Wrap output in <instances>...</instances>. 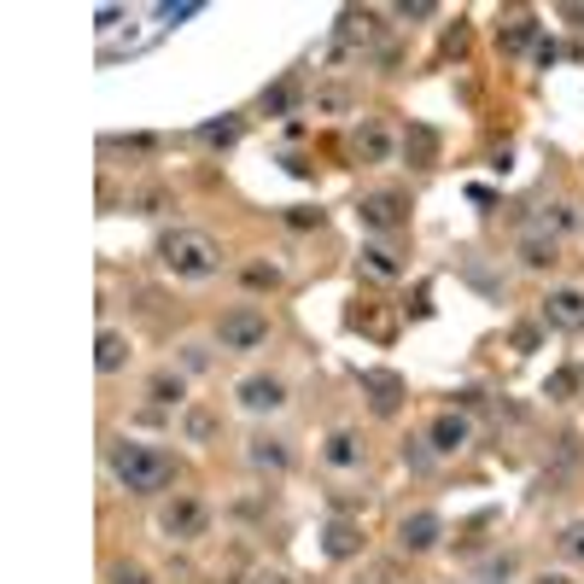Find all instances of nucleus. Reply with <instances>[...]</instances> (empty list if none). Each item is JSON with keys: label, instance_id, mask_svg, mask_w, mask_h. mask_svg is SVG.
Returning <instances> with one entry per match:
<instances>
[{"label": "nucleus", "instance_id": "obj_7", "mask_svg": "<svg viewBox=\"0 0 584 584\" xmlns=\"http://www.w3.org/2000/svg\"><path fill=\"white\" fill-rule=\"evenodd\" d=\"M538 327L550 333H584V286H550L538 304Z\"/></svg>", "mask_w": 584, "mask_h": 584}, {"label": "nucleus", "instance_id": "obj_30", "mask_svg": "<svg viewBox=\"0 0 584 584\" xmlns=\"http://www.w3.org/2000/svg\"><path fill=\"white\" fill-rule=\"evenodd\" d=\"M292 106V82H275V88H263V112L269 117H281Z\"/></svg>", "mask_w": 584, "mask_h": 584}, {"label": "nucleus", "instance_id": "obj_28", "mask_svg": "<svg viewBox=\"0 0 584 584\" xmlns=\"http://www.w3.org/2000/svg\"><path fill=\"white\" fill-rule=\"evenodd\" d=\"M514 578V555H491L486 567L473 573V584H509Z\"/></svg>", "mask_w": 584, "mask_h": 584}, {"label": "nucleus", "instance_id": "obj_16", "mask_svg": "<svg viewBox=\"0 0 584 584\" xmlns=\"http://www.w3.org/2000/svg\"><path fill=\"white\" fill-rule=\"evenodd\" d=\"M351 153H357L363 164H386L392 158V129H386L380 117H363L357 135H351Z\"/></svg>", "mask_w": 584, "mask_h": 584}, {"label": "nucleus", "instance_id": "obj_3", "mask_svg": "<svg viewBox=\"0 0 584 584\" xmlns=\"http://www.w3.org/2000/svg\"><path fill=\"white\" fill-rule=\"evenodd\" d=\"M269 310L263 304H234V310H222L217 316V351H228V357H252V351H263L269 345Z\"/></svg>", "mask_w": 584, "mask_h": 584}, {"label": "nucleus", "instance_id": "obj_6", "mask_svg": "<svg viewBox=\"0 0 584 584\" xmlns=\"http://www.w3.org/2000/svg\"><path fill=\"white\" fill-rule=\"evenodd\" d=\"M357 217L368 234H392V228L409 222V194H398V187H374V194L357 199Z\"/></svg>", "mask_w": 584, "mask_h": 584}, {"label": "nucleus", "instance_id": "obj_27", "mask_svg": "<svg viewBox=\"0 0 584 584\" xmlns=\"http://www.w3.org/2000/svg\"><path fill=\"white\" fill-rule=\"evenodd\" d=\"M538 228H544V234H573V228H578V211H573V205H550V211H544V222H538Z\"/></svg>", "mask_w": 584, "mask_h": 584}, {"label": "nucleus", "instance_id": "obj_25", "mask_svg": "<svg viewBox=\"0 0 584 584\" xmlns=\"http://www.w3.org/2000/svg\"><path fill=\"white\" fill-rule=\"evenodd\" d=\"M106 584H153V567H146V561H129V555H117L112 567H106Z\"/></svg>", "mask_w": 584, "mask_h": 584}, {"label": "nucleus", "instance_id": "obj_41", "mask_svg": "<svg viewBox=\"0 0 584 584\" xmlns=\"http://www.w3.org/2000/svg\"><path fill=\"white\" fill-rule=\"evenodd\" d=\"M561 18H578V24H584V7H561Z\"/></svg>", "mask_w": 584, "mask_h": 584}, {"label": "nucleus", "instance_id": "obj_26", "mask_svg": "<svg viewBox=\"0 0 584 584\" xmlns=\"http://www.w3.org/2000/svg\"><path fill=\"white\" fill-rule=\"evenodd\" d=\"M404 153H409V164H432L438 158V135L432 129H409L404 135Z\"/></svg>", "mask_w": 584, "mask_h": 584}, {"label": "nucleus", "instance_id": "obj_39", "mask_svg": "<svg viewBox=\"0 0 584 584\" xmlns=\"http://www.w3.org/2000/svg\"><path fill=\"white\" fill-rule=\"evenodd\" d=\"M252 584H292V573H281V567H263V573H252Z\"/></svg>", "mask_w": 584, "mask_h": 584}, {"label": "nucleus", "instance_id": "obj_36", "mask_svg": "<svg viewBox=\"0 0 584 584\" xmlns=\"http://www.w3.org/2000/svg\"><path fill=\"white\" fill-rule=\"evenodd\" d=\"M194 12H199V0H181V7H158L164 24H176V18H194Z\"/></svg>", "mask_w": 584, "mask_h": 584}, {"label": "nucleus", "instance_id": "obj_18", "mask_svg": "<svg viewBox=\"0 0 584 584\" xmlns=\"http://www.w3.org/2000/svg\"><path fill=\"white\" fill-rule=\"evenodd\" d=\"M357 269H363V275H374V281H398V275H404L398 252H392V246H380V240H363V252H357Z\"/></svg>", "mask_w": 584, "mask_h": 584}, {"label": "nucleus", "instance_id": "obj_35", "mask_svg": "<svg viewBox=\"0 0 584 584\" xmlns=\"http://www.w3.org/2000/svg\"><path fill=\"white\" fill-rule=\"evenodd\" d=\"M526 584H578V578H573V567H544V573H532Z\"/></svg>", "mask_w": 584, "mask_h": 584}, {"label": "nucleus", "instance_id": "obj_20", "mask_svg": "<svg viewBox=\"0 0 584 584\" xmlns=\"http://www.w3.org/2000/svg\"><path fill=\"white\" fill-rule=\"evenodd\" d=\"M532 41H538V18L532 12H514L509 24L497 30V48H503V53H526Z\"/></svg>", "mask_w": 584, "mask_h": 584}, {"label": "nucleus", "instance_id": "obj_10", "mask_svg": "<svg viewBox=\"0 0 584 584\" xmlns=\"http://www.w3.org/2000/svg\"><path fill=\"white\" fill-rule=\"evenodd\" d=\"M473 445V421L462 409H438L432 421H427V450L445 462V456H456V450H468Z\"/></svg>", "mask_w": 584, "mask_h": 584}, {"label": "nucleus", "instance_id": "obj_38", "mask_svg": "<svg viewBox=\"0 0 584 584\" xmlns=\"http://www.w3.org/2000/svg\"><path fill=\"white\" fill-rule=\"evenodd\" d=\"M292 228H322V211H286Z\"/></svg>", "mask_w": 584, "mask_h": 584}, {"label": "nucleus", "instance_id": "obj_24", "mask_svg": "<svg viewBox=\"0 0 584 584\" xmlns=\"http://www.w3.org/2000/svg\"><path fill=\"white\" fill-rule=\"evenodd\" d=\"M240 281L252 286V292H275V286H281L286 275H281V263H263V258H252V263L240 269Z\"/></svg>", "mask_w": 584, "mask_h": 584}, {"label": "nucleus", "instance_id": "obj_21", "mask_svg": "<svg viewBox=\"0 0 584 584\" xmlns=\"http://www.w3.org/2000/svg\"><path fill=\"white\" fill-rule=\"evenodd\" d=\"M217 415L211 409H205V404H187L181 409V432H187V445H211V438H217Z\"/></svg>", "mask_w": 584, "mask_h": 584}, {"label": "nucleus", "instance_id": "obj_9", "mask_svg": "<svg viewBox=\"0 0 584 584\" xmlns=\"http://www.w3.org/2000/svg\"><path fill=\"white\" fill-rule=\"evenodd\" d=\"M246 468H252V473H263V479H281V473L292 468V445H286L281 432L258 427L252 438H246Z\"/></svg>", "mask_w": 584, "mask_h": 584}, {"label": "nucleus", "instance_id": "obj_11", "mask_svg": "<svg viewBox=\"0 0 584 584\" xmlns=\"http://www.w3.org/2000/svg\"><path fill=\"white\" fill-rule=\"evenodd\" d=\"M357 386H363V398L380 421H392V415L404 409V380L392 368H357Z\"/></svg>", "mask_w": 584, "mask_h": 584}, {"label": "nucleus", "instance_id": "obj_17", "mask_svg": "<svg viewBox=\"0 0 584 584\" xmlns=\"http://www.w3.org/2000/svg\"><path fill=\"white\" fill-rule=\"evenodd\" d=\"M135 357V345H129V333H117V327H100V340H94V368L100 374H123Z\"/></svg>", "mask_w": 584, "mask_h": 584}, {"label": "nucleus", "instance_id": "obj_2", "mask_svg": "<svg viewBox=\"0 0 584 584\" xmlns=\"http://www.w3.org/2000/svg\"><path fill=\"white\" fill-rule=\"evenodd\" d=\"M158 263L170 281H211L222 269V246L205 228H164L158 234Z\"/></svg>", "mask_w": 584, "mask_h": 584}, {"label": "nucleus", "instance_id": "obj_1", "mask_svg": "<svg viewBox=\"0 0 584 584\" xmlns=\"http://www.w3.org/2000/svg\"><path fill=\"white\" fill-rule=\"evenodd\" d=\"M106 473H112V486L129 491V497H164L176 486V456L164 445L123 438V445H112V456H106Z\"/></svg>", "mask_w": 584, "mask_h": 584}, {"label": "nucleus", "instance_id": "obj_23", "mask_svg": "<svg viewBox=\"0 0 584 584\" xmlns=\"http://www.w3.org/2000/svg\"><path fill=\"white\" fill-rule=\"evenodd\" d=\"M555 555H561V567H584V520H567L555 532Z\"/></svg>", "mask_w": 584, "mask_h": 584}, {"label": "nucleus", "instance_id": "obj_8", "mask_svg": "<svg viewBox=\"0 0 584 584\" xmlns=\"http://www.w3.org/2000/svg\"><path fill=\"white\" fill-rule=\"evenodd\" d=\"M445 544V514L438 509H415L398 520V555H432Z\"/></svg>", "mask_w": 584, "mask_h": 584}, {"label": "nucleus", "instance_id": "obj_40", "mask_svg": "<svg viewBox=\"0 0 584 584\" xmlns=\"http://www.w3.org/2000/svg\"><path fill=\"white\" fill-rule=\"evenodd\" d=\"M555 59H561V48H555V41H538V65H544V71H550V65H555Z\"/></svg>", "mask_w": 584, "mask_h": 584}, {"label": "nucleus", "instance_id": "obj_37", "mask_svg": "<svg viewBox=\"0 0 584 584\" xmlns=\"http://www.w3.org/2000/svg\"><path fill=\"white\" fill-rule=\"evenodd\" d=\"M514 351H520V357H532V351H538V327H514Z\"/></svg>", "mask_w": 584, "mask_h": 584}, {"label": "nucleus", "instance_id": "obj_14", "mask_svg": "<svg viewBox=\"0 0 584 584\" xmlns=\"http://www.w3.org/2000/svg\"><path fill=\"white\" fill-rule=\"evenodd\" d=\"M322 555L327 561H351V555H363V526H357V520H327V526H322Z\"/></svg>", "mask_w": 584, "mask_h": 584}, {"label": "nucleus", "instance_id": "obj_34", "mask_svg": "<svg viewBox=\"0 0 584 584\" xmlns=\"http://www.w3.org/2000/svg\"><path fill=\"white\" fill-rule=\"evenodd\" d=\"M316 112H351V94L345 88H322L316 94Z\"/></svg>", "mask_w": 584, "mask_h": 584}, {"label": "nucleus", "instance_id": "obj_29", "mask_svg": "<svg viewBox=\"0 0 584 584\" xmlns=\"http://www.w3.org/2000/svg\"><path fill=\"white\" fill-rule=\"evenodd\" d=\"M544 392H550L555 404H561V398H573V392H578V368H561V374H550V386H544Z\"/></svg>", "mask_w": 584, "mask_h": 584}, {"label": "nucleus", "instance_id": "obj_32", "mask_svg": "<svg viewBox=\"0 0 584 584\" xmlns=\"http://www.w3.org/2000/svg\"><path fill=\"white\" fill-rule=\"evenodd\" d=\"M392 12H398L404 24H409V18H415V24H421V18H438V7H432V0H404V7H392Z\"/></svg>", "mask_w": 584, "mask_h": 584}, {"label": "nucleus", "instance_id": "obj_4", "mask_svg": "<svg viewBox=\"0 0 584 584\" xmlns=\"http://www.w3.org/2000/svg\"><path fill=\"white\" fill-rule=\"evenodd\" d=\"M158 532L170 538V544H194V538L211 532V503L194 497V491H176L170 503L158 509Z\"/></svg>", "mask_w": 584, "mask_h": 584}, {"label": "nucleus", "instance_id": "obj_22", "mask_svg": "<svg viewBox=\"0 0 584 584\" xmlns=\"http://www.w3.org/2000/svg\"><path fill=\"white\" fill-rule=\"evenodd\" d=\"M368 24H374V12H357V7H351V12H340V48H333V53H351V48H363V41L374 35Z\"/></svg>", "mask_w": 584, "mask_h": 584}, {"label": "nucleus", "instance_id": "obj_13", "mask_svg": "<svg viewBox=\"0 0 584 584\" xmlns=\"http://www.w3.org/2000/svg\"><path fill=\"white\" fill-rule=\"evenodd\" d=\"M194 140L205 146V153H234V146L246 140V117L222 112V117H211V123H199V129H194Z\"/></svg>", "mask_w": 584, "mask_h": 584}, {"label": "nucleus", "instance_id": "obj_31", "mask_svg": "<svg viewBox=\"0 0 584 584\" xmlns=\"http://www.w3.org/2000/svg\"><path fill=\"white\" fill-rule=\"evenodd\" d=\"M211 368V351L205 345H181V374H205Z\"/></svg>", "mask_w": 584, "mask_h": 584}, {"label": "nucleus", "instance_id": "obj_33", "mask_svg": "<svg viewBox=\"0 0 584 584\" xmlns=\"http://www.w3.org/2000/svg\"><path fill=\"white\" fill-rule=\"evenodd\" d=\"M404 462H409V468H415V473H427V468H432V462H438V456H432V450H427V438H421V445H404Z\"/></svg>", "mask_w": 584, "mask_h": 584}, {"label": "nucleus", "instance_id": "obj_19", "mask_svg": "<svg viewBox=\"0 0 584 584\" xmlns=\"http://www.w3.org/2000/svg\"><path fill=\"white\" fill-rule=\"evenodd\" d=\"M520 263H526V269H555V263H561V240L544 234V228L520 234Z\"/></svg>", "mask_w": 584, "mask_h": 584}, {"label": "nucleus", "instance_id": "obj_15", "mask_svg": "<svg viewBox=\"0 0 584 584\" xmlns=\"http://www.w3.org/2000/svg\"><path fill=\"white\" fill-rule=\"evenodd\" d=\"M146 404H153V409H187V374L176 363L158 368L153 380H146Z\"/></svg>", "mask_w": 584, "mask_h": 584}, {"label": "nucleus", "instance_id": "obj_5", "mask_svg": "<svg viewBox=\"0 0 584 584\" xmlns=\"http://www.w3.org/2000/svg\"><path fill=\"white\" fill-rule=\"evenodd\" d=\"M234 404L246 415H258V421H269V415H281L292 404V392H286L281 374H246V380L234 386Z\"/></svg>", "mask_w": 584, "mask_h": 584}, {"label": "nucleus", "instance_id": "obj_12", "mask_svg": "<svg viewBox=\"0 0 584 584\" xmlns=\"http://www.w3.org/2000/svg\"><path fill=\"white\" fill-rule=\"evenodd\" d=\"M316 456H322L327 473H357V468H363V438L351 432V427H333V432L322 438Z\"/></svg>", "mask_w": 584, "mask_h": 584}]
</instances>
